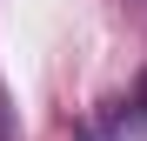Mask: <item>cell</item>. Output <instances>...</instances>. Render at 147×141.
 Returning <instances> with one entry per match:
<instances>
[]
</instances>
